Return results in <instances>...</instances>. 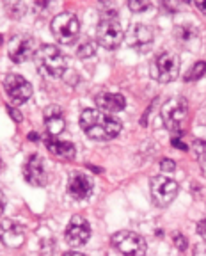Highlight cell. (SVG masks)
<instances>
[{"instance_id": "obj_1", "label": "cell", "mask_w": 206, "mask_h": 256, "mask_svg": "<svg viewBox=\"0 0 206 256\" xmlns=\"http://www.w3.org/2000/svg\"><path fill=\"white\" fill-rule=\"evenodd\" d=\"M121 121L110 114L96 109H85L80 114V128L87 137L94 141H110L121 132Z\"/></svg>"}, {"instance_id": "obj_2", "label": "cell", "mask_w": 206, "mask_h": 256, "mask_svg": "<svg viewBox=\"0 0 206 256\" xmlns=\"http://www.w3.org/2000/svg\"><path fill=\"white\" fill-rule=\"evenodd\" d=\"M34 62L43 75L52 78H61L66 71V57L53 45H43L34 53Z\"/></svg>"}, {"instance_id": "obj_3", "label": "cell", "mask_w": 206, "mask_h": 256, "mask_svg": "<svg viewBox=\"0 0 206 256\" xmlns=\"http://www.w3.org/2000/svg\"><path fill=\"white\" fill-rule=\"evenodd\" d=\"M123 28L119 23L116 11H103L100 16V23L96 28V39L103 48L114 50L121 45L123 41Z\"/></svg>"}, {"instance_id": "obj_4", "label": "cell", "mask_w": 206, "mask_h": 256, "mask_svg": "<svg viewBox=\"0 0 206 256\" xmlns=\"http://www.w3.org/2000/svg\"><path fill=\"white\" fill-rule=\"evenodd\" d=\"M151 77L160 84H169L180 73V57L174 52H160L150 64Z\"/></svg>"}, {"instance_id": "obj_5", "label": "cell", "mask_w": 206, "mask_h": 256, "mask_svg": "<svg viewBox=\"0 0 206 256\" xmlns=\"http://www.w3.org/2000/svg\"><path fill=\"white\" fill-rule=\"evenodd\" d=\"M160 118L167 130L182 134V128L189 119V105L183 98H173L166 102L160 109Z\"/></svg>"}, {"instance_id": "obj_6", "label": "cell", "mask_w": 206, "mask_h": 256, "mask_svg": "<svg viewBox=\"0 0 206 256\" xmlns=\"http://www.w3.org/2000/svg\"><path fill=\"white\" fill-rule=\"evenodd\" d=\"M78 32H80V23H78V18L73 12H61L52 20V34L62 45L75 43Z\"/></svg>"}, {"instance_id": "obj_7", "label": "cell", "mask_w": 206, "mask_h": 256, "mask_svg": "<svg viewBox=\"0 0 206 256\" xmlns=\"http://www.w3.org/2000/svg\"><path fill=\"white\" fill-rule=\"evenodd\" d=\"M110 242H112V246L117 251L125 256H144L146 251H148L146 240L139 233L128 232V230L114 233Z\"/></svg>"}, {"instance_id": "obj_8", "label": "cell", "mask_w": 206, "mask_h": 256, "mask_svg": "<svg viewBox=\"0 0 206 256\" xmlns=\"http://www.w3.org/2000/svg\"><path fill=\"white\" fill-rule=\"evenodd\" d=\"M178 196V183L167 178L164 175H158L151 178V198L158 207H169Z\"/></svg>"}, {"instance_id": "obj_9", "label": "cell", "mask_w": 206, "mask_h": 256, "mask_svg": "<svg viewBox=\"0 0 206 256\" xmlns=\"http://www.w3.org/2000/svg\"><path fill=\"white\" fill-rule=\"evenodd\" d=\"M4 91L7 93L9 100L16 105H21L32 96V85L27 78H23L21 75L9 73L4 78Z\"/></svg>"}, {"instance_id": "obj_10", "label": "cell", "mask_w": 206, "mask_h": 256, "mask_svg": "<svg viewBox=\"0 0 206 256\" xmlns=\"http://www.w3.org/2000/svg\"><path fill=\"white\" fill-rule=\"evenodd\" d=\"M9 57H11L12 62H27L30 57H34V39L32 36L28 34H18V36H12L9 41Z\"/></svg>"}, {"instance_id": "obj_11", "label": "cell", "mask_w": 206, "mask_h": 256, "mask_svg": "<svg viewBox=\"0 0 206 256\" xmlns=\"http://www.w3.org/2000/svg\"><path fill=\"white\" fill-rule=\"evenodd\" d=\"M91 239V226L89 221L82 216L71 217L69 224L66 226V242L73 248H80Z\"/></svg>"}, {"instance_id": "obj_12", "label": "cell", "mask_w": 206, "mask_h": 256, "mask_svg": "<svg viewBox=\"0 0 206 256\" xmlns=\"http://www.w3.org/2000/svg\"><path fill=\"white\" fill-rule=\"evenodd\" d=\"M153 39H155V34H153V28L150 25H144V23H135L134 27H130L128 30V45L132 48H135L137 52H148L151 50L153 46Z\"/></svg>"}, {"instance_id": "obj_13", "label": "cell", "mask_w": 206, "mask_h": 256, "mask_svg": "<svg viewBox=\"0 0 206 256\" xmlns=\"http://www.w3.org/2000/svg\"><path fill=\"white\" fill-rule=\"evenodd\" d=\"M94 183L89 178V175H85L82 171H73L68 178V192L73 199L82 201V199H87L93 194Z\"/></svg>"}, {"instance_id": "obj_14", "label": "cell", "mask_w": 206, "mask_h": 256, "mask_svg": "<svg viewBox=\"0 0 206 256\" xmlns=\"http://www.w3.org/2000/svg\"><path fill=\"white\" fill-rule=\"evenodd\" d=\"M0 242L5 248H11V249H16L20 246H23L25 242L23 226L11 219H4L0 223Z\"/></svg>"}, {"instance_id": "obj_15", "label": "cell", "mask_w": 206, "mask_h": 256, "mask_svg": "<svg viewBox=\"0 0 206 256\" xmlns=\"http://www.w3.org/2000/svg\"><path fill=\"white\" fill-rule=\"evenodd\" d=\"M23 176L30 185L34 187H43L46 183V169H45V162L41 159L39 155L34 153L27 159L23 166Z\"/></svg>"}, {"instance_id": "obj_16", "label": "cell", "mask_w": 206, "mask_h": 256, "mask_svg": "<svg viewBox=\"0 0 206 256\" xmlns=\"http://www.w3.org/2000/svg\"><path fill=\"white\" fill-rule=\"evenodd\" d=\"M45 116H43V121H45L46 132L50 134V137H57L64 132V114H62L61 107L59 105H48L45 109Z\"/></svg>"}, {"instance_id": "obj_17", "label": "cell", "mask_w": 206, "mask_h": 256, "mask_svg": "<svg viewBox=\"0 0 206 256\" xmlns=\"http://www.w3.org/2000/svg\"><path fill=\"white\" fill-rule=\"evenodd\" d=\"M96 107L100 112L116 114L126 107V100L123 94L117 93H101L96 96Z\"/></svg>"}, {"instance_id": "obj_18", "label": "cell", "mask_w": 206, "mask_h": 256, "mask_svg": "<svg viewBox=\"0 0 206 256\" xmlns=\"http://www.w3.org/2000/svg\"><path fill=\"white\" fill-rule=\"evenodd\" d=\"M45 144L55 157H61V159H73L75 157V146L69 141H57L55 137H48Z\"/></svg>"}, {"instance_id": "obj_19", "label": "cell", "mask_w": 206, "mask_h": 256, "mask_svg": "<svg viewBox=\"0 0 206 256\" xmlns=\"http://www.w3.org/2000/svg\"><path fill=\"white\" fill-rule=\"evenodd\" d=\"M192 150H194L196 159H198V162H199V167H201L203 175H205V178H206V141L198 139V141L194 142Z\"/></svg>"}, {"instance_id": "obj_20", "label": "cell", "mask_w": 206, "mask_h": 256, "mask_svg": "<svg viewBox=\"0 0 206 256\" xmlns=\"http://www.w3.org/2000/svg\"><path fill=\"white\" fill-rule=\"evenodd\" d=\"M206 75V62L205 61H198L192 68L187 71L185 75V82H196L199 78H203Z\"/></svg>"}, {"instance_id": "obj_21", "label": "cell", "mask_w": 206, "mask_h": 256, "mask_svg": "<svg viewBox=\"0 0 206 256\" xmlns=\"http://www.w3.org/2000/svg\"><path fill=\"white\" fill-rule=\"evenodd\" d=\"M174 36L178 37L182 43H187V41H190L192 37L198 36V30L194 27H190V25H178L176 30H174Z\"/></svg>"}, {"instance_id": "obj_22", "label": "cell", "mask_w": 206, "mask_h": 256, "mask_svg": "<svg viewBox=\"0 0 206 256\" xmlns=\"http://www.w3.org/2000/svg\"><path fill=\"white\" fill-rule=\"evenodd\" d=\"M94 53H96V43L93 39H85L77 48V57H80V59H89Z\"/></svg>"}, {"instance_id": "obj_23", "label": "cell", "mask_w": 206, "mask_h": 256, "mask_svg": "<svg viewBox=\"0 0 206 256\" xmlns=\"http://www.w3.org/2000/svg\"><path fill=\"white\" fill-rule=\"evenodd\" d=\"M128 7L134 12H142L150 7V2H148V0H130Z\"/></svg>"}, {"instance_id": "obj_24", "label": "cell", "mask_w": 206, "mask_h": 256, "mask_svg": "<svg viewBox=\"0 0 206 256\" xmlns=\"http://www.w3.org/2000/svg\"><path fill=\"white\" fill-rule=\"evenodd\" d=\"M173 239H174V246H176L180 251H185V249L189 248V242H187V239L182 235V233H176Z\"/></svg>"}, {"instance_id": "obj_25", "label": "cell", "mask_w": 206, "mask_h": 256, "mask_svg": "<svg viewBox=\"0 0 206 256\" xmlns=\"http://www.w3.org/2000/svg\"><path fill=\"white\" fill-rule=\"evenodd\" d=\"M160 167H162V171H166V173H173V171L176 169V162L169 159H164L160 162Z\"/></svg>"}, {"instance_id": "obj_26", "label": "cell", "mask_w": 206, "mask_h": 256, "mask_svg": "<svg viewBox=\"0 0 206 256\" xmlns=\"http://www.w3.org/2000/svg\"><path fill=\"white\" fill-rule=\"evenodd\" d=\"M194 256H206V242H201V244L196 246Z\"/></svg>"}, {"instance_id": "obj_27", "label": "cell", "mask_w": 206, "mask_h": 256, "mask_svg": "<svg viewBox=\"0 0 206 256\" xmlns=\"http://www.w3.org/2000/svg\"><path fill=\"white\" fill-rule=\"evenodd\" d=\"M7 110H9V114H11V118L14 119V121L21 123V119H23V118H21V114L18 112L16 109H12V107H7Z\"/></svg>"}, {"instance_id": "obj_28", "label": "cell", "mask_w": 206, "mask_h": 256, "mask_svg": "<svg viewBox=\"0 0 206 256\" xmlns=\"http://www.w3.org/2000/svg\"><path fill=\"white\" fill-rule=\"evenodd\" d=\"M198 233L203 237V239H206V219L198 224Z\"/></svg>"}, {"instance_id": "obj_29", "label": "cell", "mask_w": 206, "mask_h": 256, "mask_svg": "<svg viewBox=\"0 0 206 256\" xmlns=\"http://www.w3.org/2000/svg\"><path fill=\"white\" fill-rule=\"evenodd\" d=\"M196 7H198L203 14H206V0H198V2H196Z\"/></svg>"}, {"instance_id": "obj_30", "label": "cell", "mask_w": 206, "mask_h": 256, "mask_svg": "<svg viewBox=\"0 0 206 256\" xmlns=\"http://www.w3.org/2000/svg\"><path fill=\"white\" fill-rule=\"evenodd\" d=\"M171 142H173V146L178 148V150H187V146H185V144H182V141H180V139H173Z\"/></svg>"}, {"instance_id": "obj_31", "label": "cell", "mask_w": 206, "mask_h": 256, "mask_svg": "<svg viewBox=\"0 0 206 256\" xmlns=\"http://www.w3.org/2000/svg\"><path fill=\"white\" fill-rule=\"evenodd\" d=\"M4 210H5V199H4V194L0 192V216L4 214Z\"/></svg>"}, {"instance_id": "obj_32", "label": "cell", "mask_w": 206, "mask_h": 256, "mask_svg": "<svg viewBox=\"0 0 206 256\" xmlns=\"http://www.w3.org/2000/svg\"><path fill=\"white\" fill-rule=\"evenodd\" d=\"M62 256H85V255H82V253H77V251H69V253H64Z\"/></svg>"}, {"instance_id": "obj_33", "label": "cell", "mask_w": 206, "mask_h": 256, "mask_svg": "<svg viewBox=\"0 0 206 256\" xmlns=\"http://www.w3.org/2000/svg\"><path fill=\"white\" fill-rule=\"evenodd\" d=\"M28 139H30V141H37V139H39V135H37V134H28Z\"/></svg>"}, {"instance_id": "obj_34", "label": "cell", "mask_w": 206, "mask_h": 256, "mask_svg": "<svg viewBox=\"0 0 206 256\" xmlns=\"http://www.w3.org/2000/svg\"><path fill=\"white\" fill-rule=\"evenodd\" d=\"M2 43H4V39H2V36H0V45H2Z\"/></svg>"}, {"instance_id": "obj_35", "label": "cell", "mask_w": 206, "mask_h": 256, "mask_svg": "<svg viewBox=\"0 0 206 256\" xmlns=\"http://www.w3.org/2000/svg\"><path fill=\"white\" fill-rule=\"evenodd\" d=\"M0 169H2V160H0Z\"/></svg>"}]
</instances>
